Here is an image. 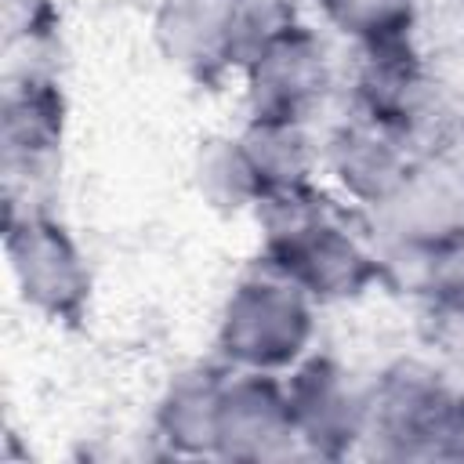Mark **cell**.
Segmentation results:
<instances>
[{"label":"cell","instance_id":"cell-15","mask_svg":"<svg viewBox=\"0 0 464 464\" xmlns=\"http://www.w3.org/2000/svg\"><path fill=\"white\" fill-rule=\"evenodd\" d=\"M319 22L352 47L413 40L420 0H312Z\"/></svg>","mask_w":464,"mask_h":464},{"label":"cell","instance_id":"cell-7","mask_svg":"<svg viewBox=\"0 0 464 464\" xmlns=\"http://www.w3.org/2000/svg\"><path fill=\"white\" fill-rule=\"evenodd\" d=\"M69 102L47 69H11L0 98V170L4 199L36 203L29 192L44 181L62 152Z\"/></svg>","mask_w":464,"mask_h":464},{"label":"cell","instance_id":"cell-5","mask_svg":"<svg viewBox=\"0 0 464 464\" xmlns=\"http://www.w3.org/2000/svg\"><path fill=\"white\" fill-rule=\"evenodd\" d=\"M348 69V109L373 116L395 130H402L420 152H435L457 141L453 130H442L446 109L439 83L417 51L413 40L352 47Z\"/></svg>","mask_w":464,"mask_h":464},{"label":"cell","instance_id":"cell-6","mask_svg":"<svg viewBox=\"0 0 464 464\" xmlns=\"http://www.w3.org/2000/svg\"><path fill=\"white\" fill-rule=\"evenodd\" d=\"M286 402L301 457L344 460L362 453L370 399L366 384L334 352L312 348L297 366L283 373Z\"/></svg>","mask_w":464,"mask_h":464},{"label":"cell","instance_id":"cell-16","mask_svg":"<svg viewBox=\"0 0 464 464\" xmlns=\"http://www.w3.org/2000/svg\"><path fill=\"white\" fill-rule=\"evenodd\" d=\"M192 181H196V192L203 196V203L221 214L254 210V203H257V185H254L232 134H214V138L199 141L196 160H192Z\"/></svg>","mask_w":464,"mask_h":464},{"label":"cell","instance_id":"cell-12","mask_svg":"<svg viewBox=\"0 0 464 464\" xmlns=\"http://www.w3.org/2000/svg\"><path fill=\"white\" fill-rule=\"evenodd\" d=\"M152 44L170 69L203 87L236 76V0H160Z\"/></svg>","mask_w":464,"mask_h":464},{"label":"cell","instance_id":"cell-11","mask_svg":"<svg viewBox=\"0 0 464 464\" xmlns=\"http://www.w3.org/2000/svg\"><path fill=\"white\" fill-rule=\"evenodd\" d=\"M301 457L283 373L225 370L218 402V446L214 460L268 464Z\"/></svg>","mask_w":464,"mask_h":464},{"label":"cell","instance_id":"cell-14","mask_svg":"<svg viewBox=\"0 0 464 464\" xmlns=\"http://www.w3.org/2000/svg\"><path fill=\"white\" fill-rule=\"evenodd\" d=\"M232 138L257 185V199L268 192L319 181V145L304 120L246 116Z\"/></svg>","mask_w":464,"mask_h":464},{"label":"cell","instance_id":"cell-20","mask_svg":"<svg viewBox=\"0 0 464 464\" xmlns=\"http://www.w3.org/2000/svg\"><path fill=\"white\" fill-rule=\"evenodd\" d=\"M442 460H464V388H460L457 410H453V417H450V428H446Z\"/></svg>","mask_w":464,"mask_h":464},{"label":"cell","instance_id":"cell-19","mask_svg":"<svg viewBox=\"0 0 464 464\" xmlns=\"http://www.w3.org/2000/svg\"><path fill=\"white\" fill-rule=\"evenodd\" d=\"M424 341L446 366L464 370V301H424Z\"/></svg>","mask_w":464,"mask_h":464},{"label":"cell","instance_id":"cell-17","mask_svg":"<svg viewBox=\"0 0 464 464\" xmlns=\"http://www.w3.org/2000/svg\"><path fill=\"white\" fill-rule=\"evenodd\" d=\"M304 22L301 0H236V62L243 69L265 44ZM236 69V72H239Z\"/></svg>","mask_w":464,"mask_h":464},{"label":"cell","instance_id":"cell-8","mask_svg":"<svg viewBox=\"0 0 464 464\" xmlns=\"http://www.w3.org/2000/svg\"><path fill=\"white\" fill-rule=\"evenodd\" d=\"M381 250H435L464 236V163L453 145L420 152L402 185L362 218Z\"/></svg>","mask_w":464,"mask_h":464},{"label":"cell","instance_id":"cell-1","mask_svg":"<svg viewBox=\"0 0 464 464\" xmlns=\"http://www.w3.org/2000/svg\"><path fill=\"white\" fill-rule=\"evenodd\" d=\"M261 236L257 261L294 279L319 308L359 301L384 286V261L366 221L326 185L268 192L250 210Z\"/></svg>","mask_w":464,"mask_h":464},{"label":"cell","instance_id":"cell-2","mask_svg":"<svg viewBox=\"0 0 464 464\" xmlns=\"http://www.w3.org/2000/svg\"><path fill=\"white\" fill-rule=\"evenodd\" d=\"M319 334V304L283 272L257 261L225 294L214 323V352L228 370L286 373Z\"/></svg>","mask_w":464,"mask_h":464},{"label":"cell","instance_id":"cell-3","mask_svg":"<svg viewBox=\"0 0 464 464\" xmlns=\"http://www.w3.org/2000/svg\"><path fill=\"white\" fill-rule=\"evenodd\" d=\"M4 261L29 312L65 326L87 315L94 294L91 261L72 228L44 203L4 199Z\"/></svg>","mask_w":464,"mask_h":464},{"label":"cell","instance_id":"cell-13","mask_svg":"<svg viewBox=\"0 0 464 464\" xmlns=\"http://www.w3.org/2000/svg\"><path fill=\"white\" fill-rule=\"evenodd\" d=\"M225 362H192L170 373L152 406V439L167 457H214Z\"/></svg>","mask_w":464,"mask_h":464},{"label":"cell","instance_id":"cell-18","mask_svg":"<svg viewBox=\"0 0 464 464\" xmlns=\"http://www.w3.org/2000/svg\"><path fill=\"white\" fill-rule=\"evenodd\" d=\"M4 47L40 51L58 33V0H4Z\"/></svg>","mask_w":464,"mask_h":464},{"label":"cell","instance_id":"cell-4","mask_svg":"<svg viewBox=\"0 0 464 464\" xmlns=\"http://www.w3.org/2000/svg\"><path fill=\"white\" fill-rule=\"evenodd\" d=\"M362 453L381 460H442L460 388L428 359H395L370 384Z\"/></svg>","mask_w":464,"mask_h":464},{"label":"cell","instance_id":"cell-10","mask_svg":"<svg viewBox=\"0 0 464 464\" xmlns=\"http://www.w3.org/2000/svg\"><path fill=\"white\" fill-rule=\"evenodd\" d=\"M417 156L420 149L402 130L348 109L319 145V174L348 210L366 218L402 185Z\"/></svg>","mask_w":464,"mask_h":464},{"label":"cell","instance_id":"cell-9","mask_svg":"<svg viewBox=\"0 0 464 464\" xmlns=\"http://www.w3.org/2000/svg\"><path fill=\"white\" fill-rule=\"evenodd\" d=\"M236 76L243 83L246 116H283L304 123H312V116L337 87L330 44L308 22L279 33L254 58H246Z\"/></svg>","mask_w":464,"mask_h":464},{"label":"cell","instance_id":"cell-21","mask_svg":"<svg viewBox=\"0 0 464 464\" xmlns=\"http://www.w3.org/2000/svg\"><path fill=\"white\" fill-rule=\"evenodd\" d=\"M453 149H457V156H460V163H464V134H457V141H453Z\"/></svg>","mask_w":464,"mask_h":464}]
</instances>
